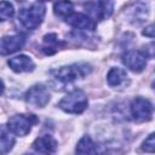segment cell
Returning a JSON list of instances; mask_svg holds the SVG:
<instances>
[{"instance_id":"cell-12","label":"cell","mask_w":155,"mask_h":155,"mask_svg":"<svg viewBox=\"0 0 155 155\" xmlns=\"http://www.w3.org/2000/svg\"><path fill=\"white\" fill-rule=\"evenodd\" d=\"M7 64L16 73H29L33 71L35 68V64L31 58L25 54H19L13 58H10L7 61Z\"/></svg>"},{"instance_id":"cell-8","label":"cell","mask_w":155,"mask_h":155,"mask_svg":"<svg viewBox=\"0 0 155 155\" xmlns=\"http://www.w3.org/2000/svg\"><path fill=\"white\" fill-rule=\"evenodd\" d=\"M122 62L130 70L134 73H140L147 65V54L145 52L139 50H131L122 56Z\"/></svg>"},{"instance_id":"cell-3","label":"cell","mask_w":155,"mask_h":155,"mask_svg":"<svg viewBox=\"0 0 155 155\" xmlns=\"http://www.w3.org/2000/svg\"><path fill=\"white\" fill-rule=\"evenodd\" d=\"M88 105V99L81 90H74L65 94L58 103V107L69 114H81Z\"/></svg>"},{"instance_id":"cell-7","label":"cell","mask_w":155,"mask_h":155,"mask_svg":"<svg viewBox=\"0 0 155 155\" xmlns=\"http://www.w3.org/2000/svg\"><path fill=\"white\" fill-rule=\"evenodd\" d=\"M130 109H131V115H132L133 120H136L137 122H144V121H149L151 119L153 105L148 99H145L143 97L134 98L131 103Z\"/></svg>"},{"instance_id":"cell-15","label":"cell","mask_w":155,"mask_h":155,"mask_svg":"<svg viewBox=\"0 0 155 155\" xmlns=\"http://www.w3.org/2000/svg\"><path fill=\"white\" fill-rule=\"evenodd\" d=\"M75 155H97V148L90 136H84L78 142Z\"/></svg>"},{"instance_id":"cell-11","label":"cell","mask_w":155,"mask_h":155,"mask_svg":"<svg viewBox=\"0 0 155 155\" xmlns=\"http://www.w3.org/2000/svg\"><path fill=\"white\" fill-rule=\"evenodd\" d=\"M33 148L42 154V155H56L57 153V148H58V144H57V140L50 136V134H44V136H40L38 137L34 143H33Z\"/></svg>"},{"instance_id":"cell-5","label":"cell","mask_w":155,"mask_h":155,"mask_svg":"<svg viewBox=\"0 0 155 155\" xmlns=\"http://www.w3.org/2000/svg\"><path fill=\"white\" fill-rule=\"evenodd\" d=\"M86 11L88 12V17L96 21H104L109 18L114 10V4L111 1H93L84 4Z\"/></svg>"},{"instance_id":"cell-17","label":"cell","mask_w":155,"mask_h":155,"mask_svg":"<svg viewBox=\"0 0 155 155\" xmlns=\"http://www.w3.org/2000/svg\"><path fill=\"white\" fill-rule=\"evenodd\" d=\"M53 11L57 16L63 17L65 19L74 12V6L70 1H59L53 5Z\"/></svg>"},{"instance_id":"cell-19","label":"cell","mask_w":155,"mask_h":155,"mask_svg":"<svg viewBox=\"0 0 155 155\" xmlns=\"http://www.w3.org/2000/svg\"><path fill=\"white\" fill-rule=\"evenodd\" d=\"M133 13H132V19H134V23H142L147 16H148V10L145 7V5L143 4H137L134 5V8H133Z\"/></svg>"},{"instance_id":"cell-13","label":"cell","mask_w":155,"mask_h":155,"mask_svg":"<svg viewBox=\"0 0 155 155\" xmlns=\"http://www.w3.org/2000/svg\"><path fill=\"white\" fill-rule=\"evenodd\" d=\"M15 134L7 125H0V155H6L15 145Z\"/></svg>"},{"instance_id":"cell-16","label":"cell","mask_w":155,"mask_h":155,"mask_svg":"<svg viewBox=\"0 0 155 155\" xmlns=\"http://www.w3.org/2000/svg\"><path fill=\"white\" fill-rule=\"evenodd\" d=\"M63 45V42L61 40H58L57 34L51 33L44 36V45H42V51L45 52V54H53L56 53L59 47Z\"/></svg>"},{"instance_id":"cell-22","label":"cell","mask_w":155,"mask_h":155,"mask_svg":"<svg viewBox=\"0 0 155 155\" xmlns=\"http://www.w3.org/2000/svg\"><path fill=\"white\" fill-rule=\"evenodd\" d=\"M4 90H5V85H4V82H2V80L0 79V96L4 93Z\"/></svg>"},{"instance_id":"cell-9","label":"cell","mask_w":155,"mask_h":155,"mask_svg":"<svg viewBox=\"0 0 155 155\" xmlns=\"http://www.w3.org/2000/svg\"><path fill=\"white\" fill-rule=\"evenodd\" d=\"M25 44L22 35H8L0 38V56H7L19 51Z\"/></svg>"},{"instance_id":"cell-10","label":"cell","mask_w":155,"mask_h":155,"mask_svg":"<svg viewBox=\"0 0 155 155\" xmlns=\"http://www.w3.org/2000/svg\"><path fill=\"white\" fill-rule=\"evenodd\" d=\"M65 22L71 25L75 29L82 30V31H92L96 29V22L90 18L87 15L84 13H75L73 12L69 17L65 18Z\"/></svg>"},{"instance_id":"cell-2","label":"cell","mask_w":155,"mask_h":155,"mask_svg":"<svg viewBox=\"0 0 155 155\" xmlns=\"http://www.w3.org/2000/svg\"><path fill=\"white\" fill-rule=\"evenodd\" d=\"M44 16H45V5L42 2H34L19 10L18 19L24 28L29 30H34L41 24Z\"/></svg>"},{"instance_id":"cell-20","label":"cell","mask_w":155,"mask_h":155,"mask_svg":"<svg viewBox=\"0 0 155 155\" xmlns=\"http://www.w3.org/2000/svg\"><path fill=\"white\" fill-rule=\"evenodd\" d=\"M142 149L147 153H154L155 150V140H154V133H150L148 136V138H145V140L142 144Z\"/></svg>"},{"instance_id":"cell-6","label":"cell","mask_w":155,"mask_h":155,"mask_svg":"<svg viewBox=\"0 0 155 155\" xmlns=\"http://www.w3.org/2000/svg\"><path fill=\"white\" fill-rule=\"evenodd\" d=\"M50 92L44 85H34L27 91L24 99L34 108H44L50 102Z\"/></svg>"},{"instance_id":"cell-14","label":"cell","mask_w":155,"mask_h":155,"mask_svg":"<svg viewBox=\"0 0 155 155\" xmlns=\"http://www.w3.org/2000/svg\"><path fill=\"white\" fill-rule=\"evenodd\" d=\"M107 81L111 87H121L128 82V76L125 69L114 67L107 74Z\"/></svg>"},{"instance_id":"cell-1","label":"cell","mask_w":155,"mask_h":155,"mask_svg":"<svg viewBox=\"0 0 155 155\" xmlns=\"http://www.w3.org/2000/svg\"><path fill=\"white\" fill-rule=\"evenodd\" d=\"M91 70L92 68L87 63H74V64L61 67L53 70L51 74L57 81L62 84H70L76 80L84 79L86 75L91 73Z\"/></svg>"},{"instance_id":"cell-21","label":"cell","mask_w":155,"mask_h":155,"mask_svg":"<svg viewBox=\"0 0 155 155\" xmlns=\"http://www.w3.org/2000/svg\"><path fill=\"white\" fill-rule=\"evenodd\" d=\"M143 35L149 36V38H154V25L150 24L145 28V30H143Z\"/></svg>"},{"instance_id":"cell-18","label":"cell","mask_w":155,"mask_h":155,"mask_svg":"<svg viewBox=\"0 0 155 155\" xmlns=\"http://www.w3.org/2000/svg\"><path fill=\"white\" fill-rule=\"evenodd\" d=\"M15 15L13 5L8 1H0V22L11 19Z\"/></svg>"},{"instance_id":"cell-4","label":"cell","mask_w":155,"mask_h":155,"mask_svg":"<svg viewBox=\"0 0 155 155\" xmlns=\"http://www.w3.org/2000/svg\"><path fill=\"white\" fill-rule=\"evenodd\" d=\"M38 122V117L33 114H16L8 119L7 126L13 132V134L24 137L27 136L31 127Z\"/></svg>"}]
</instances>
